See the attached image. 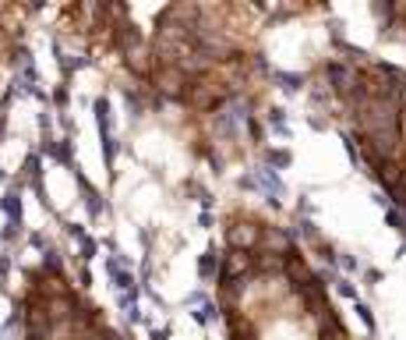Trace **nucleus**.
Instances as JSON below:
<instances>
[{
	"label": "nucleus",
	"mask_w": 406,
	"mask_h": 340,
	"mask_svg": "<svg viewBox=\"0 0 406 340\" xmlns=\"http://www.w3.org/2000/svg\"><path fill=\"white\" fill-rule=\"evenodd\" d=\"M293 8L272 4H74L64 32L110 67L212 166L241 163L262 142L272 100L269 36Z\"/></svg>",
	"instance_id": "f257e3e1"
},
{
	"label": "nucleus",
	"mask_w": 406,
	"mask_h": 340,
	"mask_svg": "<svg viewBox=\"0 0 406 340\" xmlns=\"http://www.w3.org/2000/svg\"><path fill=\"white\" fill-rule=\"evenodd\" d=\"M212 305L223 340H357L304 241L251 202L219 213Z\"/></svg>",
	"instance_id": "f03ea898"
},
{
	"label": "nucleus",
	"mask_w": 406,
	"mask_h": 340,
	"mask_svg": "<svg viewBox=\"0 0 406 340\" xmlns=\"http://www.w3.org/2000/svg\"><path fill=\"white\" fill-rule=\"evenodd\" d=\"M304 89L367 181L406 220V53L332 32L304 67Z\"/></svg>",
	"instance_id": "7ed1b4c3"
},
{
	"label": "nucleus",
	"mask_w": 406,
	"mask_h": 340,
	"mask_svg": "<svg viewBox=\"0 0 406 340\" xmlns=\"http://www.w3.org/2000/svg\"><path fill=\"white\" fill-rule=\"evenodd\" d=\"M18 340H138L57 248L25 259L15 284Z\"/></svg>",
	"instance_id": "20e7f679"
},
{
	"label": "nucleus",
	"mask_w": 406,
	"mask_h": 340,
	"mask_svg": "<svg viewBox=\"0 0 406 340\" xmlns=\"http://www.w3.org/2000/svg\"><path fill=\"white\" fill-rule=\"evenodd\" d=\"M364 15L374 22V36L381 46L406 53V4H371Z\"/></svg>",
	"instance_id": "39448f33"
}]
</instances>
